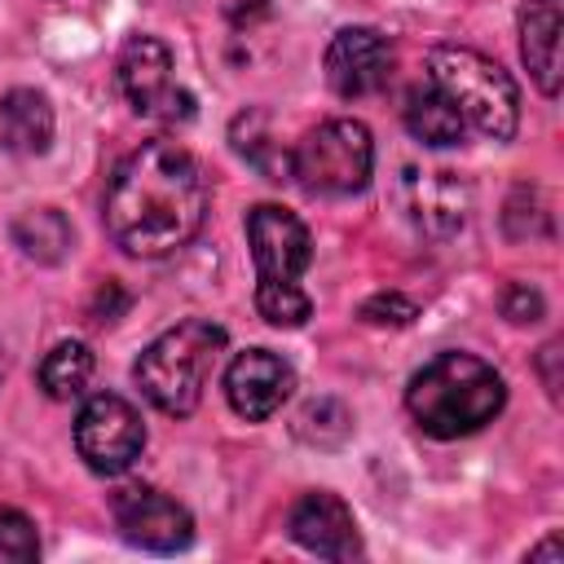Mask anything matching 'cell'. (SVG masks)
<instances>
[{
	"instance_id": "cell-1",
	"label": "cell",
	"mask_w": 564,
	"mask_h": 564,
	"mask_svg": "<svg viewBox=\"0 0 564 564\" xmlns=\"http://www.w3.org/2000/svg\"><path fill=\"white\" fill-rule=\"evenodd\" d=\"M207 216V181L194 154L176 141L132 150L106 189V234L141 260L181 251Z\"/></svg>"
},
{
	"instance_id": "cell-2",
	"label": "cell",
	"mask_w": 564,
	"mask_h": 564,
	"mask_svg": "<svg viewBox=\"0 0 564 564\" xmlns=\"http://www.w3.org/2000/svg\"><path fill=\"white\" fill-rule=\"evenodd\" d=\"M502 405H507V383L476 352H436L423 370H414L405 388L410 419L436 441H458L480 432L485 423L498 419Z\"/></svg>"
},
{
	"instance_id": "cell-3",
	"label": "cell",
	"mask_w": 564,
	"mask_h": 564,
	"mask_svg": "<svg viewBox=\"0 0 564 564\" xmlns=\"http://www.w3.org/2000/svg\"><path fill=\"white\" fill-rule=\"evenodd\" d=\"M225 344H229L225 326H216L207 317H189V322L163 330L154 344H145V352L132 366V379L154 410L185 419L198 410L207 375L216 370Z\"/></svg>"
},
{
	"instance_id": "cell-4",
	"label": "cell",
	"mask_w": 564,
	"mask_h": 564,
	"mask_svg": "<svg viewBox=\"0 0 564 564\" xmlns=\"http://www.w3.org/2000/svg\"><path fill=\"white\" fill-rule=\"evenodd\" d=\"M427 84H436L449 97V106L463 115V123L476 128L480 137H489V141L516 137L520 93L494 57H485L476 48L441 44L427 53Z\"/></svg>"
},
{
	"instance_id": "cell-5",
	"label": "cell",
	"mask_w": 564,
	"mask_h": 564,
	"mask_svg": "<svg viewBox=\"0 0 564 564\" xmlns=\"http://www.w3.org/2000/svg\"><path fill=\"white\" fill-rule=\"evenodd\" d=\"M375 167V141L361 119H326L304 132L291 150V176L308 194L326 198H348L370 185Z\"/></svg>"
},
{
	"instance_id": "cell-6",
	"label": "cell",
	"mask_w": 564,
	"mask_h": 564,
	"mask_svg": "<svg viewBox=\"0 0 564 564\" xmlns=\"http://www.w3.org/2000/svg\"><path fill=\"white\" fill-rule=\"evenodd\" d=\"M119 93L128 97V106L145 119H163V123H181L194 115V93L176 84L172 70V53L163 40L154 35H132L119 53Z\"/></svg>"
},
{
	"instance_id": "cell-7",
	"label": "cell",
	"mask_w": 564,
	"mask_h": 564,
	"mask_svg": "<svg viewBox=\"0 0 564 564\" xmlns=\"http://www.w3.org/2000/svg\"><path fill=\"white\" fill-rule=\"evenodd\" d=\"M75 449L97 476H119L141 458L145 423L123 397L97 392L84 401V410L75 419Z\"/></svg>"
},
{
	"instance_id": "cell-8",
	"label": "cell",
	"mask_w": 564,
	"mask_h": 564,
	"mask_svg": "<svg viewBox=\"0 0 564 564\" xmlns=\"http://www.w3.org/2000/svg\"><path fill=\"white\" fill-rule=\"evenodd\" d=\"M247 242L256 260V282H300L313 260V238L304 220L278 203H256L247 212Z\"/></svg>"
},
{
	"instance_id": "cell-9",
	"label": "cell",
	"mask_w": 564,
	"mask_h": 564,
	"mask_svg": "<svg viewBox=\"0 0 564 564\" xmlns=\"http://www.w3.org/2000/svg\"><path fill=\"white\" fill-rule=\"evenodd\" d=\"M110 511H115L119 533H123L132 546H141V551L167 555V551H185V546L194 542V520H189V511H185L176 498H167L163 489H150V485L119 489L115 502H110Z\"/></svg>"
},
{
	"instance_id": "cell-10",
	"label": "cell",
	"mask_w": 564,
	"mask_h": 564,
	"mask_svg": "<svg viewBox=\"0 0 564 564\" xmlns=\"http://www.w3.org/2000/svg\"><path fill=\"white\" fill-rule=\"evenodd\" d=\"M397 48L383 31L375 26H344L326 44V84L339 97H370L392 79Z\"/></svg>"
},
{
	"instance_id": "cell-11",
	"label": "cell",
	"mask_w": 564,
	"mask_h": 564,
	"mask_svg": "<svg viewBox=\"0 0 564 564\" xmlns=\"http://www.w3.org/2000/svg\"><path fill=\"white\" fill-rule=\"evenodd\" d=\"M291 388H295V370L269 348H247L225 370V401L247 423L278 414L282 401L291 397Z\"/></svg>"
},
{
	"instance_id": "cell-12",
	"label": "cell",
	"mask_w": 564,
	"mask_h": 564,
	"mask_svg": "<svg viewBox=\"0 0 564 564\" xmlns=\"http://www.w3.org/2000/svg\"><path fill=\"white\" fill-rule=\"evenodd\" d=\"M286 529H291V538L304 551H313L322 560H352V555H361V538H357L352 511L335 494H326V489H313V494L295 498V507L286 516Z\"/></svg>"
},
{
	"instance_id": "cell-13",
	"label": "cell",
	"mask_w": 564,
	"mask_h": 564,
	"mask_svg": "<svg viewBox=\"0 0 564 564\" xmlns=\"http://www.w3.org/2000/svg\"><path fill=\"white\" fill-rule=\"evenodd\" d=\"M401 203H405V216L432 238H449L467 220V189L449 172L405 167L401 172Z\"/></svg>"
},
{
	"instance_id": "cell-14",
	"label": "cell",
	"mask_w": 564,
	"mask_h": 564,
	"mask_svg": "<svg viewBox=\"0 0 564 564\" xmlns=\"http://www.w3.org/2000/svg\"><path fill=\"white\" fill-rule=\"evenodd\" d=\"M560 4L564 0H529L520 9V57L546 97L560 93Z\"/></svg>"
},
{
	"instance_id": "cell-15",
	"label": "cell",
	"mask_w": 564,
	"mask_h": 564,
	"mask_svg": "<svg viewBox=\"0 0 564 564\" xmlns=\"http://www.w3.org/2000/svg\"><path fill=\"white\" fill-rule=\"evenodd\" d=\"M53 141V106L35 88H9L0 97V145L9 154H44Z\"/></svg>"
},
{
	"instance_id": "cell-16",
	"label": "cell",
	"mask_w": 564,
	"mask_h": 564,
	"mask_svg": "<svg viewBox=\"0 0 564 564\" xmlns=\"http://www.w3.org/2000/svg\"><path fill=\"white\" fill-rule=\"evenodd\" d=\"M405 128H410V137L414 141H423V145H458L463 141V132H467V123H463V115L449 106V97L436 88V84H419V88H410V97H405Z\"/></svg>"
},
{
	"instance_id": "cell-17",
	"label": "cell",
	"mask_w": 564,
	"mask_h": 564,
	"mask_svg": "<svg viewBox=\"0 0 564 564\" xmlns=\"http://www.w3.org/2000/svg\"><path fill=\"white\" fill-rule=\"evenodd\" d=\"M234 150L264 176V181H291V150H282V141H273L269 119L260 110H247L234 119Z\"/></svg>"
},
{
	"instance_id": "cell-18",
	"label": "cell",
	"mask_w": 564,
	"mask_h": 564,
	"mask_svg": "<svg viewBox=\"0 0 564 564\" xmlns=\"http://www.w3.org/2000/svg\"><path fill=\"white\" fill-rule=\"evenodd\" d=\"M70 220L57 207H31L13 220V242L40 264H57L70 251Z\"/></svg>"
},
{
	"instance_id": "cell-19",
	"label": "cell",
	"mask_w": 564,
	"mask_h": 564,
	"mask_svg": "<svg viewBox=\"0 0 564 564\" xmlns=\"http://www.w3.org/2000/svg\"><path fill=\"white\" fill-rule=\"evenodd\" d=\"M88 379H93V352H88V344H79V339L53 344V348L44 352V361H40V388H44L53 401H75V397H84Z\"/></svg>"
},
{
	"instance_id": "cell-20",
	"label": "cell",
	"mask_w": 564,
	"mask_h": 564,
	"mask_svg": "<svg viewBox=\"0 0 564 564\" xmlns=\"http://www.w3.org/2000/svg\"><path fill=\"white\" fill-rule=\"evenodd\" d=\"M256 313H260L269 326L295 330V326L308 322L313 300L300 291V282H256Z\"/></svg>"
},
{
	"instance_id": "cell-21",
	"label": "cell",
	"mask_w": 564,
	"mask_h": 564,
	"mask_svg": "<svg viewBox=\"0 0 564 564\" xmlns=\"http://www.w3.org/2000/svg\"><path fill=\"white\" fill-rule=\"evenodd\" d=\"M35 560H40L35 524L22 511L0 507V564H35Z\"/></svg>"
},
{
	"instance_id": "cell-22",
	"label": "cell",
	"mask_w": 564,
	"mask_h": 564,
	"mask_svg": "<svg viewBox=\"0 0 564 564\" xmlns=\"http://www.w3.org/2000/svg\"><path fill=\"white\" fill-rule=\"evenodd\" d=\"M414 300H405V295H397V291H379V295H370L366 304H361V317L370 322V326H410L414 322Z\"/></svg>"
},
{
	"instance_id": "cell-23",
	"label": "cell",
	"mask_w": 564,
	"mask_h": 564,
	"mask_svg": "<svg viewBox=\"0 0 564 564\" xmlns=\"http://www.w3.org/2000/svg\"><path fill=\"white\" fill-rule=\"evenodd\" d=\"M542 308H546V304H542V295H538L529 282H511V286L502 291V313H507V322H520V326H524V322H538Z\"/></svg>"
},
{
	"instance_id": "cell-24",
	"label": "cell",
	"mask_w": 564,
	"mask_h": 564,
	"mask_svg": "<svg viewBox=\"0 0 564 564\" xmlns=\"http://www.w3.org/2000/svg\"><path fill=\"white\" fill-rule=\"evenodd\" d=\"M555 357H560V344H546L542 348V375H546V392L560 397V375H555Z\"/></svg>"
},
{
	"instance_id": "cell-25",
	"label": "cell",
	"mask_w": 564,
	"mask_h": 564,
	"mask_svg": "<svg viewBox=\"0 0 564 564\" xmlns=\"http://www.w3.org/2000/svg\"><path fill=\"white\" fill-rule=\"evenodd\" d=\"M529 560H560V538H546L542 546H533Z\"/></svg>"
},
{
	"instance_id": "cell-26",
	"label": "cell",
	"mask_w": 564,
	"mask_h": 564,
	"mask_svg": "<svg viewBox=\"0 0 564 564\" xmlns=\"http://www.w3.org/2000/svg\"><path fill=\"white\" fill-rule=\"evenodd\" d=\"M0 379H4V352H0Z\"/></svg>"
}]
</instances>
